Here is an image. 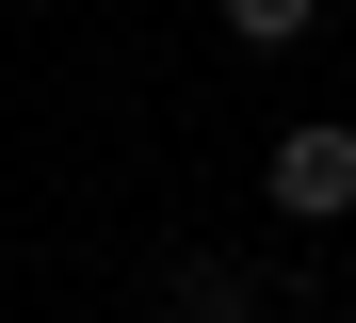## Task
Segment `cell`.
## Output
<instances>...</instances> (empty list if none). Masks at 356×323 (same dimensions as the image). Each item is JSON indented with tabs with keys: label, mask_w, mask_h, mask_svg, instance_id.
<instances>
[{
	"label": "cell",
	"mask_w": 356,
	"mask_h": 323,
	"mask_svg": "<svg viewBox=\"0 0 356 323\" xmlns=\"http://www.w3.org/2000/svg\"><path fill=\"white\" fill-rule=\"evenodd\" d=\"M308 33V0H227V49H291Z\"/></svg>",
	"instance_id": "cell-3"
},
{
	"label": "cell",
	"mask_w": 356,
	"mask_h": 323,
	"mask_svg": "<svg viewBox=\"0 0 356 323\" xmlns=\"http://www.w3.org/2000/svg\"><path fill=\"white\" fill-rule=\"evenodd\" d=\"M178 323H259V291L227 275V258H178Z\"/></svg>",
	"instance_id": "cell-2"
},
{
	"label": "cell",
	"mask_w": 356,
	"mask_h": 323,
	"mask_svg": "<svg viewBox=\"0 0 356 323\" xmlns=\"http://www.w3.org/2000/svg\"><path fill=\"white\" fill-rule=\"evenodd\" d=\"M340 323H356V307H340Z\"/></svg>",
	"instance_id": "cell-4"
},
{
	"label": "cell",
	"mask_w": 356,
	"mask_h": 323,
	"mask_svg": "<svg viewBox=\"0 0 356 323\" xmlns=\"http://www.w3.org/2000/svg\"><path fill=\"white\" fill-rule=\"evenodd\" d=\"M259 194H275L291 226H340V210H356V129H291V146H275V178H259Z\"/></svg>",
	"instance_id": "cell-1"
}]
</instances>
